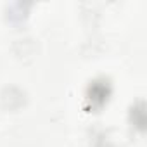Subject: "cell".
Segmentation results:
<instances>
[{
	"instance_id": "1",
	"label": "cell",
	"mask_w": 147,
	"mask_h": 147,
	"mask_svg": "<svg viewBox=\"0 0 147 147\" xmlns=\"http://www.w3.org/2000/svg\"><path fill=\"white\" fill-rule=\"evenodd\" d=\"M113 95V85L107 78H95L88 83L85 92V102L88 111L97 113L104 106H107L109 99Z\"/></svg>"
},
{
	"instance_id": "2",
	"label": "cell",
	"mask_w": 147,
	"mask_h": 147,
	"mask_svg": "<svg viewBox=\"0 0 147 147\" xmlns=\"http://www.w3.org/2000/svg\"><path fill=\"white\" fill-rule=\"evenodd\" d=\"M130 121H131V125H133L137 130H140V131L145 130V111H144V102H137L135 106H131V109H130Z\"/></svg>"
}]
</instances>
